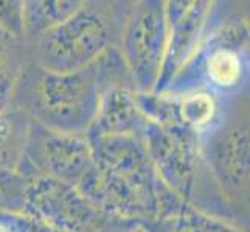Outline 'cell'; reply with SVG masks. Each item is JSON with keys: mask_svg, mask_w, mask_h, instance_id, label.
Instances as JSON below:
<instances>
[{"mask_svg": "<svg viewBox=\"0 0 250 232\" xmlns=\"http://www.w3.org/2000/svg\"><path fill=\"white\" fill-rule=\"evenodd\" d=\"M80 0H47L45 3V13L50 19L59 20L61 22L65 19L67 16L72 14V10L75 11V8L78 6Z\"/></svg>", "mask_w": 250, "mask_h": 232, "instance_id": "277c9868", "label": "cell"}, {"mask_svg": "<svg viewBox=\"0 0 250 232\" xmlns=\"http://www.w3.org/2000/svg\"><path fill=\"white\" fill-rule=\"evenodd\" d=\"M47 47L50 50H61L62 53L73 48V53H92L106 39V30L97 17L89 14L75 16L62 20L58 27L47 33Z\"/></svg>", "mask_w": 250, "mask_h": 232, "instance_id": "6da1fadb", "label": "cell"}, {"mask_svg": "<svg viewBox=\"0 0 250 232\" xmlns=\"http://www.w3.org/2000/svg\"><path fill=\"white\" fill-rule=\"evenodd\" d=\"M184 118L193 124H204L210 119L213 113V102L207 94H197L185 101Z\"/></svg>", "mask_w": 250, "mask_h": 232, "instance_id": "3957f363", "label": "cell"}, {"mask_svg": "<svg viewBox=\"0 0 250 232\" xmlns=\"http://www.w3.org/2000/svg\"><path fill=\"white\" fill-rule=\"evenodd\" d=\"M194 0H169V14H171V20H180L184 17L187 11H189Z\"/></svg>", "mask_w": 250, "mask_h": 232, "instance_id": "5b68a950", "label": "cell"}, {"mask_svg": "<svg viewBox=\"0 0 250 232\" xmlns=\"http://www.w3.org/2000/svg\"><path fill=\"white\" fill-rule=\"evenodd\" d=\"M208 71L211 79L219 85H231L238 81L241 74V65L235 53L227 50L218 51L208 62Z\"/></svg>", "mask_w": 250, "mask_h": 232, "instance_id": "7a4b0ae2", "label": "cell"}]
</instances>
